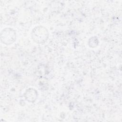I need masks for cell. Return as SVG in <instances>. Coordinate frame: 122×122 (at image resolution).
I'll list each match as a JSON object with an SVG mask.
<instances>
[{"instance_id":"obj_2","label":"cell","mask_w":122,"mask_h":122,"mask_svg":"<svg viewBox=\"0 0 122 122\" xmlns=\"http://www.w3.org/2000/svg\"><path fill=\"white\" fill-rule=\"evenodd\" d=\"M1 40L2 42L10 44L13 43L16 40V33L11 29L7 28L3 30L1 33Z\"/></svg>"},{"instance_id":"obj_1","label":"cell","mask_w":122,"mask_h":122,"mask_svg":"<svg viewBox=\"0 0 122 122\" xmlns=\"http://www.w3.org/2000/svg\"><path fill=\"white\" fill-rule=\"evenodd\" d=\"M32 39L37 43L44 42L48 36V31L43 26L37 27L34 29L32 33Z\"/></svg>"}]
</instances>
